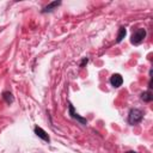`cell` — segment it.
<instances>
[{
    "label": "cell",
    "instance_id": "6da1fadb",
    "mask_svg": "<svg viewBox=\"0 0 153 153\" xmlns=\"http://www.w3.org/2000/svg\"><path fill=\"white\" fill-rule=\"evenodd\" d=\"M143 118V112L139 109H131L129 111V115H128V122L129 124L134 126V124H137L142 121Z\"/></svg>",
    "mask_w": 153,
    "mask_h": 153
},
{
    "label": "cell",
    "instance_id": "7a4b0ae2",
    "mask_svg": "<svg viewBox=\"0 0 153 153\" xmlns=\"http://www.w3.org/2000/svg\"><path fill=\"white\" fill-rule=\"evenodd\" d=\"M145 37H146V30L145 29H137L133 32L131 38H130V43L134 45H139L140 43H142Z\"/></svg>",
    "mask_w": 153,
    "mask_h": 153
},
{
    "label": "cell",
    "instance_id": "3957f363",
    "mask_svg": "<svg viewBox=\"0 0 153 153\" xmlns=\"http://www.w3.org/2000/svg\"><path fill=\"white\" fill-rule=\"evenodd\" d=\"M110 84H111V86L115 87V88L120 87V86L123 84V78H122V75L118 74V73L112 74L111 78H110Z\"/></svg>",
    "mask_w": 153,
    "mask_h": 153
},
{
    "label": "cell",
    "instance_id": "277c9868",
    "mask_svg": "<svg viewBox=\"0 0 153 153\" xmlns=\"http://www.w3.org/2000/svg\"><path fill=\"white\" fill-rule=\"evenodd\" d=\"M33 131H35V134H36L39 139H42L43 141H47V142H49V141H50L49 135H48V134H47V131H45L44 129H42L41 127L36 126V127H35V129H33Z\"/></svg>",
    "mask_w": 153,
    "mask_h": 153
},
{
    "label": "cell",
    "instance_id": "5b68a950",
    "mask_svg": "<svg viewBox=\"0 0 153 153\" xmlns=\"http://www.w3.org/2000/svg\"><path fill=\"white\" fill-rule=\"evenodd\" d=\"M68 108H69V116H71L72 118L76 120V121H78V122H80L81 124H86V123H87V121H86L85 118L80 117V116H79V115L75 112V110H74V106H73L71 103H69V106H68Z\"/></svg>",
    "mask_w": 153,
    "mask_h": 153
},
{
    "label": "cell",
    "instance_id": "8992f818",
    "mask_svg": "<svg viewBox=\"0 0 153 153\" xmlns=\"http://www.w3.org/2000/svg\"><path fill=\"white\" fill-rule=\"evenodd\" d=\"M60 5H61V1H53V2L48 4V5L42 10V13L51 12V11H54V8H55V7H57V6H60Z\"/></svg>",
    "mask_w": 153,
    "mask_h": 153
},
{
    "label": "cell",
    "instance_id": "52a82bcc",
    "mask_svg": "<svg viewBox=\"0 0 153 153\" xmlns=\"http://www.w3.org/2000/svg\"><path fill=\"white\" fill-rule=\"evenodd\" d=\"M126 35H127V30H126V27H124V26H121V27L118 29V33H117V36H116V42H117V43L122 42L123 38L126 37Z\"/></svg>",
    "mask_w": 153,
    "mask_h": 153
},
{
    "label": "cell",
    "instance_id": "ba28073f",
    "mask_svg": "<svg viewBox=\"0 0 153 153\" xmlns=\"http://www.w3.org/2000/svg\"><path fill=\"white\" fill-rule=\"evenodd\" d=\"M2 98H4V100H5L7 104H11V103H13V100H14V98H13V94H12L11 92H8V91H5V92L2 93Z\"/></svg>",
    "mask_w": 153,
    "mask_h": 153
},
{
    "label": "cell",
    "instance_id": "9c48e42d",
    "mask_svg": "<svg viewBox=\"0 0 153 153\" xmlns=\"http://www.w3.org/2000/svg\"><path fill=\"white\" fill-rule=\"evenodd\" d=\"M141 99L145 100V102H151L153 99V96H152V93L149 91H146V92H143L141 94Z\"/></svg>",
    "mask_w": 153,
    "mask_h": 153
},
{
    "label": "cell",
    "instance_id": "30bf717a",
    "mask_svg": "<svg viewBox=\"0 0 153 153\" xmlns=\"http://www.w3.org/2000/svg\"><path fill=\"white\" fill-rule=\"evenodd\" d=\"M87 62H88V59H86V57H85V59L81 61V65H80V67H84V66H85Z\"/></svg>",
    "mask_w": 153,
    "mask_h": 153
},
{
    "label": "cell",
    "instance_id": "8fae6325",
    "mask_svg": "<svg viewBox=\"0 0 153 153\" xmlns=\"http://www.w3.org/2000/svg\"><path fill=\"white\" fill-rule=\"evenodd\" d=\"M127 153H137V152H135V151H128Z\"/></svg>",
    "mask_w": 153,
    "mask_h": 153
}]
</instances>
